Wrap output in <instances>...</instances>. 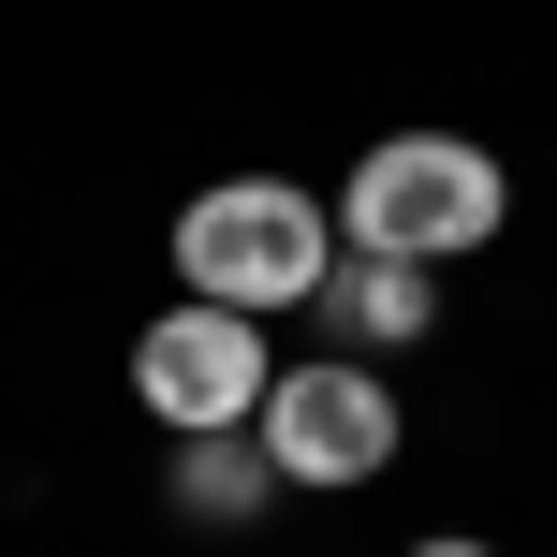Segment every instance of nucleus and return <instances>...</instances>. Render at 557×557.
<instances>
[{
	"label": "nucleus",
	"mask_w": 557,
	"mask_h": 557,
	"mask_svg": "<svg viewBox=\"0 0 557 557\" xmlns=\"http://www.w3.org/2000/svg\"><path fill=\"white\" fill-rule=\"evenodd\" d=\"M499 221H513V176L470 133H382L337 176V250H382V264H425V278L499 250Z\"/></svg>",
	"instance_id": "f257e3e1"
},
{
	"label": "nucleus",
	"mask_w": 557,
	"mask_h": 557,
	"mask_svg": "<svg viewBox=\"0 0 557 557\" xmlns=\"http://www.w3.org/2000/svg\"><path fill=\"white\" fill-rule=\"evenodd\" d=\"M176 278H191L206 308H250V323L323 308V278H337V206L294 191V176H221V191L176 206Z\"/></svg>",
	"instance_id": "f03ea898"
},
{
	"label": "nucleus",
	"mask_w": 557,
	"mask_h": 557,
	"mask_svg": "<svg viewBox=\"0 0 557 557\" xmlns=\"http://www.w3.org/2000/svg\"><path fill=\"white\" fill-rule=\"evenodd\" d=\"M250 441H264L278 484H323V499H337V484H382L411 425H396V382H382L367 352H308V367H278V382H264Z\"/></svg>",
	"instance_id": "7ed1b4c3"
},
{
	"label": "nucleus",
	"mask_w": 557,
	"mask_h": 557,
	"mask_svg": "<svg viewBox=\"0 0 557 557\" xmlns=\"http://www.w3.org/2000/svg\"><path fill=\"white\" fill-rule=\"evenodd\" d=\"M264 382H278V352H264L250 308L176 294L162 323L133 337V396H147V425H162V441H221V425H250V411H264Z\"/></svg>",
	"instance_id": "20e7f679"
},
{
	"label": "nucleus",
	"mask_w": 557,
	"mask_h": 557,
	"mask_svg": "<svg viewBox=\"0 0 557 557\" xmlns=\"http://www.w3.org/2000/svg\"><path fill=\"white\" fill-rule=\"evenodd\" d=\"M323 323H337V352H411V337H441V278H425V264H382V250H337Z\"/></svg>",
	"instance_id": "39448f33"
},
{
	"label": "nucleus",
	"mask_w": 557,
	"mask_h": 557,
	"mask_svg": "<svg viewBox=\"0 0 557 557\" xmlns=\"http://www.w3.org/2000/svg\"><path fill=\"white\" fill-rule=\"evenodd\" d=\"M264 499H278V470H264V441H250V425H221V441H176V513L235 529V513H264Z\"/></svg>",
	"instance_id": "423d86ee"
},
{
	"label": "nucleus",
	"mask_w": 557,
	"mask_h": 557,
	"mask_svg": "<svg viewBox=\"0 0 557 557\" xmlns=\"http://www.w3.org/2000/svg\"><path fill=\"white\" fill-rule=\"evenodd\" d=\"M411 557H499V543H470V529H425V543H411Z\"/></svg>",
	"instance_id": "0eeeda50"
}]
</instances>
